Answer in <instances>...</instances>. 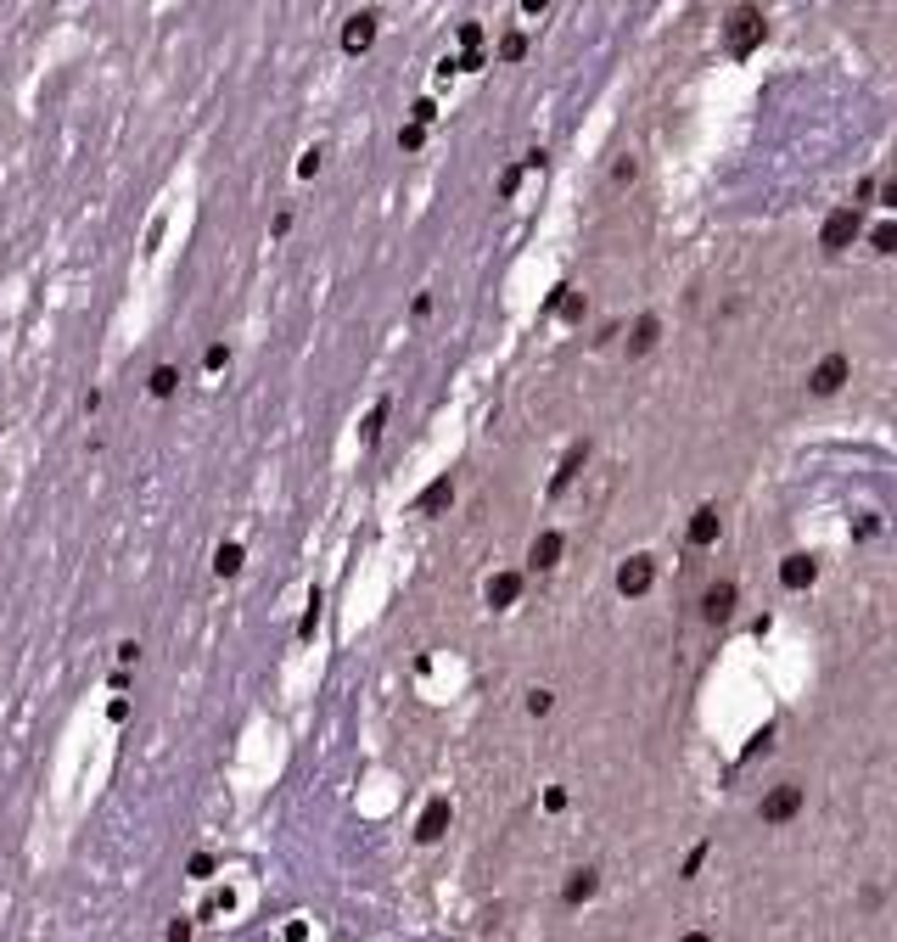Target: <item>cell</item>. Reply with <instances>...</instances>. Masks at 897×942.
Instances as JSON below:
<instances>
[{"label": "cell", "mask_w": 897, "mask_h": 942, "mask_svg": "<svg viewBox=\"0 0 897 942\" xmlns=\"http://www.w3.org/2000/svg\"><path fill=\"white\" fill-rule=\"evenodd\" d=\"M763 34H769V23H763V12H757L752 0H741V6L724 17V51H729L735 62L752 57L757 45H763Z\"/></svg>", "instance_id": "1"}, {"label": "cell", "mask_w": 897, "mask_h": 942, "mask_svg": "<svg viewBox=\"0 0 897 942\" xmlns=\"http://www.w3.org/2000/svg\"><path fill=\"white\" fill-rule=\"evenodd\" d=\"M858 230H864V219H858V208H830L825 225H819V247H825L830 258L847 253V247L858 242Z\"/></svg>", "instance_id": "2"}, {"label": "cell", "mask_w": 897, "mask_h": 942, "mask_svg": "<svg viewBox=\"0 0 897 942\" xmlns=\"http://www.w3.org/2000/svg\"><path fill=\"white\" fill-rule=\"evenodd\" d=\"M847 376H853V359H847V354H825L819 365H813V376H808V393H813V399H830V393H841Z\"/></svg>", "instance_id": "3"}, {"label": "cell", "mask_w": 897, "mask_h": 942, "mask_svg": "<svg viewBox=\"0 0 897 942\" xmlns=\"http://www.w3.org/2000/svg\"><path fill=\"white\" fill-rule=\"evenodd\" d=\"M802 814V785H774L763 797V825H785V819Z\"/></svg>", "instance_id": "4"}, {"label": "cell", "mask_w": 897, "mask_h": 942, "mask_svg": "<svg viewBox=\"0 0 897 942\" xmlns=\"http://www.w3.org/2000/svg\"><path fill=\"white\" fill-rule=\"evenodd\" d=\"M651 584H656V561L651 556H628L623 567H617V589H623V595H645Z\"/></svg>", "instance_id": "5"}, {"label": "cell", "mask_w": 897, "mask_h": 942, "mask_svg": "<svg viewBox=\"0 0 897 942\" xmlns=\"http://www.w3.org/2000/svg\"><path fill=\"white\" fill-rule=\"evenodd\" d=\"M449 819H455L449 797H432V802H427V814H421V825H415V842H443V830H449Z\"/></svg>", "instance_id": "6"}, {"label": "cell", "mask_w": 897, "mask_h": 942, "mask_svg": "<svg viewBox=\"0 0 897 942\" xmlns=\"http://www.w3.org/2000/svg\"><path fill=\"white\" fill-rule=\"evenodd\" d=\"M371 45H376V17L371 12L348 17V29H342V51H348V57H365Z\"/></svg>", "instance_id": "7"}, {"label": "cell", "mask_w": 897, "mask_h": 942, "mask_svg": "<svg viewBox=\"0 0 897 942\" xmlns=\"http://www.w3.org/2000/svg\"><path fill=\"white\" fill-rule=\"evenodd\" d=\"M584 460H589V443H572L567 455H561L556 477H550V500H556V494H567V488H572V477L584 471Z\"/></svg>", "instance_id": "8"}, {"label": "cell", "mask_w": 897, "mask_h": 942, "mask_svg": "<svg viewBox=\"0 0 897 942\" xmlns=\"http://www.w3.org/2000/svg\"><path fill=\"white\" fill-rule=\"evenodd\" d=\"M701 617H707V623H729V617H735V584H712L707 595H701Z\"/></svg>", "instance_id": "9"}, {"label": "cell", "mask_w": 897, "mask_h": 942, "mask_svg": "<svg viewBox=\"0 0 897 942\" xmlns=\"http://www.w3.org/2000/svg\"><path fill=\"white\" fill-rule=\"evenodd\" d=\"M556 561H561V533L544 528L539 539H533V550H527V567H533V572H550Z\"/></svg>", "instance_id": "10"}, {"label": "cell", "mask_w": 897, "mask_h": 942, "mask_svg": "<svg viewBox=\"0 0 897 942\" xmlns=\"http://www.w3.org/2000/svg\"><path fill=\"white\" fill-rule=\"evenodd\" d=\"M516 595H522V572H494V578H488V606H494V612L516 606Z\"/></svg>", "instance_id": "11"}, {"label": "cell", "mask_w": 897, "mask_h": 942, "mask_svg": "<svg viewBox=\"0 0 897 942\" xmlns=\"http://www.w3.org/2000/svg\"><path fill=\"white\" fill-rule=\"evenodd\" d=\"M813 578H819V561H813V556H785L780 561V584L785 589H808Z\"/></svg>", "instance_id": "12"}, {"label": "cell", "mask_w": 897, "mask_h": 942, "mask_svg": "<svg viewBox=\"0 0 897 942\" xmlns=\"http://www.w3.org/2000/svg\"><path fill=\"white\" fill-rule=\"evenodd\" d=\"M656 337H662V320H656V314H640V320H634V331H628V359L651 354Z\"/></svg>", "instance_id": "13"}, {"label": "cell", "mask_w": 897, "mask_h": 942, "mask_svg": "<svg viewBox=\"0 0 897 942\" xmlns=\"http://www.w3.org/2000/svg\"><path fill=\"white\" fill-rule=\"evenodd\" d=\"M449 500H455V477L443 471V477H432V483H427V494L415 500V511H421V516H438V511H443V505H449Z\"/></svg>", "instance_id": "14"}, {"label": "cell", "mask_w": 897, "mask_h": 942, "mask_svg": "<svg viewBox=\"0 0 897 942\" xmlns=\"http://www.w3.org/2000/svg\"><path fill=\"white\" fill-rule=\"evenodd\" d=\"M718 528H724V516H718V505H701V511L690 516V544H696V550H707V544L718 539Z\"/></svg>", "instance_id": "15"}, {"label": "cell", "mask_w": 897, "mask_h": 942, "mask_svg": "<svg viewBox=\"0 0 897 942\" xmlns=\"http://www.w3.org/2000/svg\"><path fill=\"white\" fill-rule=\"evenodd\" d=\"M595 892H600V875H595V870H572V881L561 886V898H567L572 909H578V903H589Z\"/></svg>", "instance_id": "16"}, {"label": "cell", "mask_w": 897, "mask_h": 942, "mask_svg": "<svg viewBox=\"0 0 897 942\" xmlns=\"http://www.w3.org/2000/svg\"><path fill=\"white\" fill-rule=\"evenodd\" d=\"M382 427H387V399H376V404H371V415H365V427H359L365 449H376V443H382Z\"/></svg>", "instance_id": "17"}, {"label": "cell", "mask_w": 897, "mask_h": 942, "mask_svg": "<svg viewBox=\"0 0 897 942\" xmlns=\"http://www.w3.org/2000/svg\"><path fill=\"white\" fill-rule=\"evenodd\" d=\"M242 544H219V550H214V572H219V578H236V572H242Z\"/></svg>", "instance_id": "18"}, {"label": "cell", "mask_w": 897, "mask_h": 942, "mask_svg": "<svg viewBox=\"0 0 897 942\" xmlns=\"http://www.w3.org/2000/svg\"><path fill=\"white\" fill-rule=\"evenodd\" d=\"M146 387H152V399H174V387H180V371H174V365H157Z\"/></svg>", "instance_id": "19"}, {"label": "cell", "mask_w": 897, "mask_h": 942, "mask_svg": "<svg viewBox=\"0 0 897 942\" xmlns=\"http://www.w3.org/2000/svg\"><path fill=\"white\" fill-rule=\"evenodd\" d=\"M527 57V34H505L499 40V62H522Z\"/></svg>", "instance_id": "20"}, {"label": "cell", "mask_w": 897, "mask_h": 942, "mask_svg": "<svg viewBox=\"0 0 897 942\" xmlns=\"http://www.w3.org/2000/svg\"><path fill=\"white\" fill-rule=\"evenodd\" d=\"M421 141H427V129H421V124H404V129H399V146H404V152H421Z\"/></svg>", "instance_id": "21"}, {"label": "cell", "mask_w": 897, "mask_h": 942, "mask_svg": "<svg viewBox=\"0 0 897 942\" xmlns=\"http://www.w3.org/2000/svg\"><path fill=\"white\" fill-rule=\"evenodd\" d=\"M869 242H875V253H897V230H892V225H875V236H869Z\"/></svg>", "instance_id": "22"}, {"label": "cell", "mask_w": 897, "mask_h": 942, "mask_svg": "<svg viewBox=\"0 0 897 942\" xmlns=\"http://www.w3.org/2000/svg\"><path fill=\"white\" fill-rule=\"evenodd\" d=\"M550 707H556V696H550V690H533V696H527V713H533V718H544Z\"/></svg>", "instance_id": "23"}, {"label": "cell", "mask_w": 897, "mask_h": 942, "mask_svg": "<svg viewBox=\"0 0 897 942\" xmlns=\"http://www.w3.org/2000/svg\"><path fill=\"white\" fill-rule=\"evenodd\" d=\"M432 118H438V107H432V101L421 96V101H415V107H410V124H421V129H427Z\"/></svg>", "instance_id": "24"}, {"label": "cell", "mask_w": 897, "mask_h": 942, "mask_svg": "<svg viewBox=\"0 0 897 942\" xmlns=\"http://www.w3.org/2000/svg\"><path fill=\"white\" fill-rule=\"evenodd\" d=\"M314 623H320V595H309V612H303V623H298V634H303V640L314 634Z\"/></svg>", "instance_id": "25"}, {"label": "cell", "mask_w": 897, "mask_h": 942, "mask_svg": "<svg viewBox=\"0 0 897 942\" xmlns=\"http://www.w3.org/2000/svg\"><path fill=\"white\" fill-rule=\"evenodd\" d=\"M460 45H466V51H477V45H483V23H460Z\"/></svg>", "instance_id": "26"}, {"label": "cell", "mask_w": 897, "mask_h": 942, "mask_svg": "<svg viewBox=\"0 0 897 942\" xmlns=\"http://www.w3.org/2000/svg\"><path fill=\"white\" fill-rule=\"evenodd\" d=\"M202 365H208V371H225V365H230L225 343H214V348H208V354H202Z\"/></svg>", "instance_id": "27"}, {"label": "cell", "mask_w": 897, "mask_h": 942, "mask_svg": "<svg viewBox=\"0 0 897 942\" xmlns=\"http://www.w3.org/2000/svg\"><path fill=\"white\" fill-rule=\"evenodd\" d=\"M769 746H774V729L763 724V729H757V735H752V746H746V757H757V752H769Z\"/></svg>", "instance_id": "28"}, {"label": "cell", "mask_w": 897, "mask_h": 942, "mask_svg": "<svg viewBox=\"0 0 897 942\" xmlns=\"http://www.w3.org/2000/svg\"><path fill=\"white\" fill-rule=\"evenodd\" d=\"M516 186H522V169H505V174H499V197H516Z\"/></svg>", "instance_id": "29"}, {"label": "cell", "mask_w": 897, "mask_h": 942, "mask_svg": "<svg viewBox=\"0 0 897 942\" xmlns=\"http://www.w3.org/2000/svg\"><path fill=\"white\" fill-rule=\"evenodd\" d=\"M191 875H197V881H208V875H214V858L197 853V858H191Z\"/></svg>", "instance_id": "30"}, {"label": "cell", "mask_w": 897, "mask_h": 942, "mask_svg": "<svg viewBox=\"0 0 897 942\" xmlns=\"http://www.w3.org/2000/svg\"><path fill=\"white\" fill-rule=\"evenodd\" d=\"M544 808H550V814H556V808H567V791H561V785H550V791H544Z\"/></svg>", "instance_id": "31"}, {"label": "cell", "mask_w": 897, "mask_h": 942, "mask_svg": "<svg viewBox=\"0 0 897 942\" xmlns=\"http://www.w3.org/2000/svg\"><path fill=\"white\" fill-rule=\"evenodd\" d=\"M701 864H707V842H701V847H696V853H690V858H684V875H696V870H701Z\"/></svg>", "instance_id": "32"}, {"label": "cell", "mask_w": 897, "mask_h": 942, "mask_svg": "<svg viewBox=\"0 0 897 942\" xmlns=\"http://www.w3.org/2000/svg\"><path fill=\"white\" fill-rule=\"evenodd\" d=\"M298 174L309 180V174H320V152H303V163H298Z\"/></svg>", "instance_id": "33"}, {"label": "cell", "mask_w": 897, "mask_h": 942, "mask_svg": "<svg viewBox=\"0 0 897 942\" xmlns=\"http://www.w3.org/2000/svg\"><path fill=\"white\" fill-rule=\"evenodd\" d=\"M191 937V920H169V942H186Z\"/></svg>", "instance_id": "34"}, {"label": "cell", "mask_w": 897, "mask_h": 942, "mask_svg": "<svg viewBox=\"0 0 897 942\" xmlns=\"http://www.w3.org/2000/svg\"><path fill=\"white\" fill-rule=\"evenodd\" d=\"M286 942H309V926H303V920H292V926H286Z\"/></svg>", "instance_id": "35"}, {"label": "cell", "mask_w": 897, "mask_h": 942, "mask_svg": "<svg viewBox=\"0 0 897 942\" xmlns=\"http://www.w3.org/2000/svg\"><path fill=\"white\" fill-rule=\"evenodd\" d=\"M544 6H550V0H522V12H527V17H539Z\"/></svg>", "instance_id": "36"}, {"label": "cell", "mask_w": 897, "mask_h": 942, "mask_svg": "<svg viewBox=\"0 0 897 942\" xmlns=\"http://www.w3.org/2000/svg\"><path fill=\"white\" fill-rule=\"evenodd\" d=\"M684 942H712L707 931H684Z\"/></svg>", "instance_id": "37"}]
</instances>
